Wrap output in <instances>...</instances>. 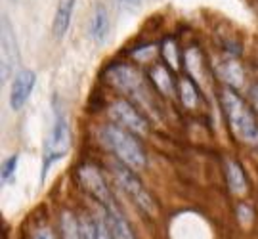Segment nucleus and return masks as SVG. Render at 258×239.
Returning <instances> with one entry per match:
<instances>
[{
	"instance_id": "nucleus-1",
	"label": "nucleus",
	"mask_w": 258,
	"mask_h": 239,
	"mask_svg": "<svg viewBox=\"0 0 258 239\" xmlns=\"http://www.w3.org/2000/svg\"><path fill=\"white\" fill-rule=\"evenodd\" d=\"M220 103L231 134L247 146H258V117L249 103L228 86L222 88Z\"/></svg>"
},
{
	"instance_id": "nucleus-2",
	"label": "nucleus",
	"mask_w": 258,
	"mask_h": 239,
	"mask_svg": "<svg viewBox=\"0 0 258 239\" xmlns=\"http://www.w3.org/2000/svg\"><path fill=\"white\" fill-rule=\"evenodd\" d=\"M100 138L105 146L109 147L111 151L115 153L117 161L124 163L130 168H144L148 163L146 151L140 144L136 136H132V132L126 129H122L120 125H103L100 129Z\"/></svg>"
},
{
	"instance_id": "nucleus-3",
	"label": "nucleus",
	"mask_w": 258,
	"mask_h": 239,
	"mask_svg": "<svg viewBox=\"0 0 258 239\" xmlns=\"http://www.w3.org/2000/svg\"><path fill=\"white\" fill-rule=\"evenodd\" d=\"M105 81L117 88L119 92L124 96H128L130 100H134L136 103L144 105L151 109L153 107V98H151V90H149L148 83L144 79V75L140 73L136 67H132L128 64H115L111 65L105 71Z\"/></svg>"
},
{
	"instance_id": "nucleus-4",
	"label": "nucleus",
	"mask_w": 258,
	"mask_h": 239,
	"mask_svg": "<svg viewBox=\"0 0 258 239\" xmlns=\"http://www.w3.org/2000/svg\"><path fill=\"white\" fill-rule=\"evenodd\" d=\"M69 144H71L69 125H67V119H65V113L61 111V107L55 103L54 123H52V129H50V134H48L46 144H44V153H42V170H40L42 182H44L52 165H55L57 161H61L67 155Z\"/></svg>"
},
{
	"instance_id": "nucleus-5",
	"label": "nucleus",
	"mask_w": 258,
	"mask_h": 239,
	"mask_svg": "<svg viewBox=\"0 0 258 239\" xmlns=\"http://www.w3.org/2000/svg\"><path fill=\"white\" fill-rule=\"evenodd\" d=\"M111 170H113V176L115 180L119 182V186L124 190V193L128 195L132 201L138 205L142 211L146 212H153L155 211V201L151 197V193L144 188V184L140 182V178L134 174V168L126 166L120 161H115L111 165Z\"/></svg>"
},
{
	"instance_id": "nucleus-6",
	"label": "nucleus",
	"mask_w": 258,
	"mask_h": 239,
	"mask_svg": "<svg viewBox=\"0 0 258 239\" xmlns=\"http://www.w3.org/2000/svg\"><path fill=\"white\" fill-rule=\"evenodd\" d=\"M79 180L86 192L92 195L96 201L102 205L105 212H117L119 207L113 199V193H111L109 186L105 184L102 172L92 165H83L79 168Z\"/></svg>"
},
{
	"instance_id": "nucleus-7",
	"label": "nucleus",
	"mask_w": 258,
	"mask_h": 239,
	"mask_svg": "<svg viewBox=\"0 0 258 239\" xmlns=\"http://www.w3.org/2000/svg\"><path fill=\"white\" fill-rule=\"evenodd\" d=\"M109 115L117 125H120L122 129L130 130L132 134L144 136V134L149 132V125L148 121H146V117L130 101H124V100L113 101L109 107Z\"/></svg>"
},
{
	"instance_id": "nucleus-8",
	"label": "nucleus",
	"mask_w": 258,
	"mask_h": 239,
	"mask_svg": "<svg viewBox=\"0 0 258 239\" xmlns=\"http://www.w3.org/2000/svg\"><path fill=\"white\" fill-rule=\"evenodd\" d=\"M37 84V75L31 69H21L16 73L10 88V107L14 111H19L29 101L33 88Z\"/></svg>"
},
{
	"instance_id": "nucleus-9",
	"label": "nucleus",
	"mask_w": 258,
	"mask_h": 239,
	"mask_svg": "<svg viewBox=\"0 0 258 239\" xmlns=\"http://www.w3.org/2000/svg\"><path fill=\"white\" fill-rule=\"evenodd\" d=\"M19 62V50L16 44V35L10 29L8 21L4 19V27H2V77L6 79L8 73H14V69L18 67Z\"/></svg>"
},
{
	"instance_id": "nucleus-10",
	"label": "nucleus",
	"mask_w": 258,
	"mask_h": 239,
	"mask_svg": "<svg viewBox=\"0 0 258 239\" xmlns=\"http://www.w3.org/2000/svg\"><path fill=\"white\" fill-rule=\"evenodd\" d=\"M90 37L94 38L96 44H105L111 35V19L107 14V8L103 4H96L90 18Z\"/></svg>"
},
{
	"instance_id": "nucleus-11",
	"label": "nucleus",
	"mask_w": 258,
	"mask_h": 239,
	"mask_svg": "<svg viewBox=\"0 0 258 239\" xmlns=\"http://www.w3.org/2000/svg\"><path fill=\"white\" fill-rule=\"evenodd\" d=\"M75 4H77V0H57L54 21H52V33H54V37L57 40L63 38L67 35V31H69L71 19H73Z\"/></svg>"
},
{
	"instance_id": "nucleus-12",
	"label": "nucleus",
	"mask_w": 258,
	"mask_h": 239,
	"mask_svg": "<svg viewBox=\"0 0 258 239\" xmlns=\"http://www.w3.org/2000/svg\"><path fill=\"white\" fill-rule=\"evenodd\" d=\"M226 176H228V184H230L231 192L243 195L249 190V182H247V176L243 172V168L239 166V163L235 161H228L226 163Z\"/></svg>"
},
{
	"instance_id": "nucleus-13",
	"label": "nucleus",
	"mask_w": 258,
	"mask_h": 239,
	"mask_svg": "<svg viewBox=\"0 0 258 239\" xmlns=\"http://www.w3.org/2000/svg\"><path fill=\"white\" fill-rule=\"evenodd\" d=\"M149 77H151V81H153V84H155V88H159L163 94H168V96L174 94L176 84H174V81H172L170 71L166 69L165 65H155V67L151 69Z\"/></svg>"
},
{
	"instance_id": "nucleus-14",
	"label": "nucleus",
	"mask_w": 258,
	"mask_h": 239,
	"mask_svg": "<svg viewBox=\"0 0 258 239\" xmlns=\"http://www.w3.org/2000/svg\"><path fill=\"white\" fill-rule=\"evenodd\" d=\"M105 216H107V222H109L111 231H113L115 239H136V235L132 233L128 222L124 220V216H122V212L120 211L105 212Z\"/></svg>"
},
{
	"instance_id": "nucleus-15",
	"label": "nucleus",
	"mask_w": 258,
	"mask_h": 239,
	"mask_svg": "<svg viewBox=\"0 0 258 239\" xmlns=\"http://www.w3.org/2000/svg\"><path fill=\"white\" fill-rule=\"evenodd\" d=\"M59 224H61V239H83V228L69 211L61 214Z\"/></svg>"
},
{
	"instance_id": "nucleus-16",
	"label": "nucleus",
	"mask_w": 258,
	"mask_h": 239,
	"mask_svg": "<svg viewBox=\"0 0 258 239\" xmlns=\"http://www.w3.org/2000/svg\"><path fill=\"white\" fill-rule=\"evenodd\" d=\"M178 94H180V100L185 107H197V101H199V96H197V88L195 84L189 81V79H180L178 83Z\"/></svg>"
},
{
	"instance_id": "nucleus-17",
	"label": "nucleus",
	"mask_w": 258,
	"mask_h": 239,
	"mask_svg": "<svg viewBox=\"0 0 258 239\" xmlns=\"http://www.w3.org/2000/svg\"><path fill=\"white\" fill-rule=\"evenodd\" d=\"M18 161H19V155H10L6 161H4V165H2V180L4 182H10L14 176H16V168H18Z\"/></svg>"
},
{
	"instance_id": "nucleus-18",
	"label": "nucleus",
	"mask_w": 258,
	"mask_h": 239,
	"mask_svg": "<svg viewBox=\"0 0 258 239\" xmlns=\"http://www.w3.org/2000/svg\"><path fill=\"white\" fill-rule=\"evenodd\" d=\"M163 54H165L166 64L170 65L172 69H178V65H180V62H178V48H176V44L172 42V40H166L165 42Z\"/></svg>"
},
{
	"instance_id": "nucleus-19",
	"label": "nucleus",
	"mask_w": 258,
	"mask_h": 239,
	"mask_svg": "<svg viewBox=\"0 0 258 239\" xmlns=\"http://www.w3.org/2000/svg\"><path fill=\"white\" fill-rule=\"evenodd\" d=\"M96 228H98V239H115L113 231H111L109 222H107V216L96 222Z\"/></svg>"
},
{
	"instance_id": "nucleus-20",
	"label": "nucleus",
	"mask_w": 258,
	"mask_h": 239,
	"mask_svg": "<svg viewBox=\"0 0 258 239\" xmlns=\"http://www.w3.org/2000/svg\"><path fill=\"white\" fill-rule=\"evenodd\" d=\"M81 228H83V239H98V228H96V222L84 218L81 222Z\"/></svg>"
},
{
	"instance_id": "nucleus-21",
	"label": "nucleus",
	"mask_w": 258,
	"mask_h": 239,
	"mask_svg": "<svg viewBox=\"0 0 258 239\" xmlns=\"http://www.w3.org/2000/svg\"><path fill=\"white\" fill-rule=\"evenodd\" d=\"M142 2H144V0H115V4L120 6V8H124V10L140 8V6H142Z\"/></svg>"
},
{
	"instance_id": "nucleus-22",
	"label": "nucleus",
	"mask_w": 258,
	"mask_h": 239,
	"mask_svg": "<svg viewBox=\"0 0 258 239\" xmlns=\"http://www.w3.org/2000/svg\"><path fill=\"white\" fill-rule=\"evenodd\" d=\"M155 54V46H146V48H140V50H136L134 52V57H138V59H149L151 55Z\"/></svg>"
},
{
	"instance_id": "nucleus-23",
	"label": "nucleus",
	"mask_w": 258,
	"mask_h": 239,
	"mask_svg": "<svg viewBox=\"0 0 258 239\" xmlns=\"http://www.w3.org/2000/svg\"><path fill=\"white\" fill-rule=\"evenodd\" d=\"M33 239H55V237H54V233L48 230V228H38V230L35 231Z\"/></svg>"
},
{
	"instance_id": "nucleus-24",
	"label": "nucleus",
	"mask_w": 258,
	"mask_h": 239,
	"mask_svg": "<svg viewBox=\"0 0 258 239\" xmlns=\"http://www.w3.org/2000/svg\"><path fill=\"white\" fill-rule=\"evenodd\" d=\"M250 100H252V105H254V109L258 111V84H254V86L250 88Z\"/></svg>"
}]
</instances>
